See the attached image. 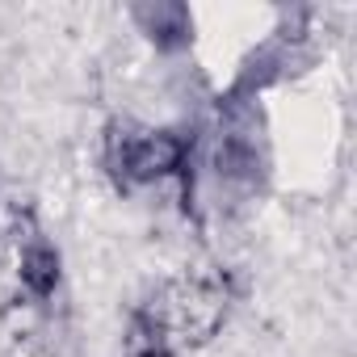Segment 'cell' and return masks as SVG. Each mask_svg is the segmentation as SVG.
Returning a JSON list of instances; mask_svg holds the SVG:
<instances>
[{
    "instance_id": "6da1fadb",
    "label": "cell",
    "mask_w": 357,
    "mask_h": 357,
    "mask_svg": "<svg viewBox=\"0 0 357 357\" xmlns=\"http://www.w3.org/2000/svg\"><path fill=\"white\" fill-rule=\"evenodd\" d=\"M227 311V286L219 278L176 282L160 303L139 307L130 344L139 357H172L176 344L202 340Z\"/></svg>"
},
{
    "instance_id": "7a4b0ae2",
    "label": "cell",
    "mask_w": 357,
    "mask_h": 357,
    "mask_svg": "<svg viewBox=\"0 0 357 357\" xmlns=\"http://www.w3.org/2000/svg\"><path fill=\"white\" fill-rule=\"evenodd\" d=\"M185 160V139L172 130H122L109 143V164L126 181H155Z\"/></svg>"
},
{
    "instance_id": "3957f363",
    "label": "cell",
    "mask_w": 357,
    "mask_h": 357,
    "mask_svg": "<svg viewBox=\"0 0 357 357\" xmlns=\"http://www.w3.org/2000/svg\"><path fill=\"white\" fill-rule=\"evenodd\" d=\"M22 278H26V286H30L34 294H51L55 282H59V257H55L47 244L30 248L26 261H22Z\"/></svg>"
}]
</instances>
